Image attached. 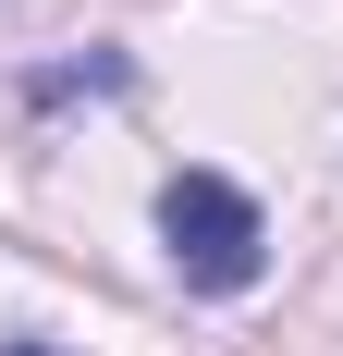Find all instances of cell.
I'll use <instances>...</instances> for the list:
<instances>
[{"label":"cell","instance_id":"obj_2","mask_svg":"<svg viewBox=\"0 0 343 356\" xmlns=\"http://www.w3.org/2000/svg\"><path fill=\"white\" fill-rule=\"evenodd\" d=\"M0 356H62V344H37V332H12V344H0Z\"/></svg>","mask_w":343,"mask_h":356},{"label":"cell","instance_id":"obj_1","mask_svg":"<svg viewBox=\"0 0 343 356\" xmlns=\"http://www.w3.org/2000/svg\"><path fill=\"white\" fill-rule=\"evenodd\" d=\"M160 246L184 270V295H245L270 270V221H258V197L233 172H172L160 184Z\"/></svg>","mask_w":343,"mask_h":356}]
</instances>
